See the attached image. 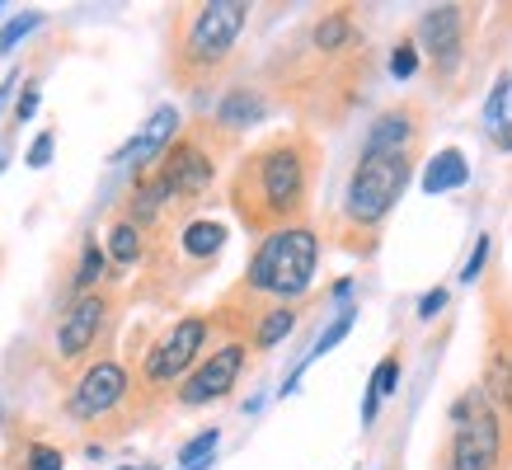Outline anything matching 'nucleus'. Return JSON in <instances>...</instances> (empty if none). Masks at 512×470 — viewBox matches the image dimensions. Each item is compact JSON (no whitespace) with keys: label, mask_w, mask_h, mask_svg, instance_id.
<instances>
[{"label":"nucleus","mask_w":512,"mask_h":470,"mask_svg":"<svg viewBox=\"0 0 512 470\" xmlns=\"http://www.w3.org/2000/svg\"><path fill=\"white\" fill-rule=\"evenodd\" d=\"M320 165H325V146L306 127L268 132L259 146L240 151L231 179H226V203H231L240 231L264 240L273 231L311 221Z\"/></svg>","instance_id":"f257e3e1"},{"label":"nucleus","mask_w":512,"mask_h":470,"mask_svg":"<svg viewBox=\"0 0 512 470\" xmlns=\"http://www.w3.org/2000/svg\"><path fill=\"white\" fill-rule=\"evenodd\" d=\"M372 52L357 47H320L306 29L273 47L264 62V94L273 109H287L306 127H339L372 90Z\"/></svg>","instance_id":"f03ea898"},{"label":"nucleus","mask_w":512,"mask_h":470,"mask_svg":"<svg viewBox=\"0 0 512 470\" xmlns=\"http://www.w3.org/2000/svg\"><path fill=\"white\" fill-rule=\"evenodd\" d=\"M249 0H184L165 10V76L179 94L221 90L231 76L235 47L249 29Z\"/></svg>","instance_id":"7ed1b4c3"},{"label":"nucleus","mask_w":512,"mask_h":470,"mask_svg":"<svg viewBox=\"0 0 512 470\" xmlns=\"http://www.w3.org/2000/svg\"><path fill=\"white\" fill-rule=\"evenodd\" d=\"M419 156L423 151H357L343 203L329 221V240L339 250L357 254V259H372L381 250V231L419 170Z\"/></svg>","instance_id":"20e7f679"},{"label":"nucleus","mask_w":512,"mask_h":470,"mask_svg":"<svg viewBox=\"0 0 512 470\" xmlns=\"http://www.w3.org/2000/svg\"><path fill=\"white\" fill-rule=\"evenodd\" d=\"M235 151H240V137L217 127L202 113V118L179 127V137L160 151V160L151 170H141V174L170 198V207L179 217L193 221L202 203H212V193L221 184V170L235 160Z\"/></svg>","instance_id":"39448f33"},{"label":"nucleus","mask_w":512,"mask_h":470,"mask_svg":"<svg viewBox=\"0 0 512 470\" xmlns=\"http://www.w3.org/2000/svg\"><path fill=\"white\" fill-rule=\"evenodd\" d=\"M212 339H217L212 311H184L127 358L132 362V386H137L141 423L160 419V414L170 409L174 386L198 367V358L212 348Z\"/></svg>","instance_id":"423d86ee"},{"label":"nucleus","mask_w":512,"mask_h":470,"mask_svg":"<svg viewBox=\"0 0 512 470\" xmlns=\"http://www.w3.org/2000/svg\"><path fill=\"white\" fill-rule=\"evenodd\" d=\"M320 226L301 221L287 231H273L254 240L245 273L231 292L249 301H273V306H301L315 292V273H320Z\"/></svg>","instance_id":"0eeeda50"},{"label":"nucleus","mask_w":512,"mask_h":470,"mask_svg":"<svg viewBox=\"0 0 512 470\" xmlns=\"http://www.w3.org/2000/svg\"><path fill=\"white\" fill-rule=\"evenodd\" d=\"M62 414L85 433H104V438H123L141 428L137 386H132V362L123 353H104V358L85 362L62 391Z\"/></svg>","instance_id":"6e6552de"},{"label":"nucleus","mask_w":512,"mask_h":470,"mask_svg":"<svg viewBox=\"0 0 512 470\" xmlns=\"http://www.w3.org/2000/svg\"><path fill=\"white\" fill-rule=\"evenodd\" d=\"M123 306H127V292L113 287V282L66 301L57 325H52V339H47V367L62 381H71L85 362L113 353V329L123 320Z\"/></svg>","instance_id":"1a4fd4ad"},{"label":"nucleus","mask_w":512,"mask_h":470,"mask_svg":"<svg viewBox=\"0 0 512 470\" xmlns=\"http://www.w3.org/2000/svg\"><path fill=\"white\" fill-rule=\"evenodd\" d=\"M437 470H512V428L489 405L480 381L466 386L451 405L447 442L437 452Z\"/></svg>","instance_id":"9d476101"},{"label":"nucleus","mask_w":512,"mask_h":470,"mask_svg":"<svg viewBox=\"0 0 512 470\" xmlns=\"http://www.w3.org/2000/svg\"><path fill=\"white\" fill-rule=\"evenodd\" d=\"M249 367H254V353H249L240 339H231V334H217L212 348L198 358V367L174 386L170 405H179V409L221 405V400H231V395L240 391V381L249 376Z\"/></svg>","instance_id":"9b49d317"},{"label":"nucleus","mask_w":512,"mask_h":470,"mask_svg":"<svg viewBox=\"0 0 512 470\" xmlns=\"http://www.w3.org/2000/svg\"><path fill=\"white\" fill-rule=\"evenodd\" d=\"M470 29H475V10L470 5H428L414 24V47H419L428 66H433L437 85H451V76L466 66Z\"/></svg>","instance_id":"f8f14e48"},{"label":"nucleus","mask_w":512,"mask_h":470,"mask_svg":"<svg viewBox=\"0 0 512 470\" xmlns=\"http://www.w3.org/2000/svg\"><path fill=\"white\" fill-rule=\"evenodd\" d=\"M484 311H489V339H484L480 391L489 395V405H494L512 428V297L503 282H489V287H484Z\"/></svg>","instance_id":"ddd939ff"},{"label":"nucleus","mask_w":512,"mask_h":470,"mask_svg":"<svg viewBox=\"0 0 512 470\" xmlns=\"http://www.w3.org/2000/svg\"><path fill=\"white\" fill-rule=\"evenodd\" d=\"M423 127H428L423 99H400L372 118L362 151H423Z\"/></svg>","instance_id":"4468645a"},{"label":"nucleus","mask_w":512,"mask_h":470,"mask_svg":"<svg viewBox=\"0 0 512 470\" xmlns=\"http://www.w3.org/2000/svg\"><path fill=\"white\" fill-rule=\"evenodd\" d=\"M179 127H184L179 109H174V104H160V109L151 113L146 123H141L137 137L127 141L118 156H113V165H127V170H132V179H137V174H141V170H151V165L160 160V151H165V146H170V141L179 137Z\"/></svg>","instance_id":"2eb2a0df"},{"label":"nucleus","mask_w":512,"mask_h":470,"mask_svg":"<svg viewBox=\"0 0 512 470\" xmlns=\"http://www.w3.org/2000/svg\"><path fill=\"white\" fill-rule=\"evenodd\" d=\"M273 113V104H268L264 85H231V90H221L217 99V113H212V123L226 127V132H235V137H245L249 127H259Z\"/></svg>","instance_id":"dca6fc26"},{"label":"nucleus","mask_w":512,"mask_h":470,"mask_svg":"<svg viewBox=\"0 0 512 470\" xmlns=\"http://www.w3.org/2000/svg\"><path fill=\"white\" fill-rule=\"evenodd\" d=\"M353 320H357V306H343L339 315H334V320H329L325 329H320V339H315L311 344V353H306V358L296 362L292 367V376H287V381H282V395H292L296 386H301V376H306V367H311V362H320L329 353V348L334 344H343V339H348V329H353Z\"/></svg>","instance_id":"f3484780"},{"label":"nucleus","mask_w":512,"mask_h":470,"mask_svg":"<svg viewBox=\"0 0 512 470\" xmlns=\"http://www.w3.org/2000/svg\"><path fill=\"white\" fill-rule=\"evenodd\" d=\"M470 179V165H466V151L461 146H442L433 160H428V170H423V188L428 193H451V188H461Z\"/></svg>","instance_id":"a211bd4d"},{"label":"nucleus","mask_w":512,"mask_h":470,"mask_svg":"<svg viewBox=\"0 0 512 470\" xmlns=\"http://www.w3.org/2000/svg\"><path fill=\"white\" fill-rule=\"evenodd\" d=\"M109 282V259H104V245L99 240H85L80 245V264H76V273H71V282H66V301H76V297H85V292H94V287H104Z\"/></svg>","instance_id":"6ab92c4d"},{"label":"nucleus","mask_w":512,"mask_h":470,"mask_svg":"<svg viewBox=\"0 0 512 470\" xmlns=\"http://www.w3.org/2000/svg\"><path fill=\"white\" fill-rule=\"evenodd\" d=\"M395 386H400V348L376 362L372 381H367V395H362V423H367V428L376 423V409H381V400H386V395H395Z\"/></svg>","instance_id":"aec40b11"},{"label":"nucleus","mask_w":512,"mask_h":470,"mask_svg":"<svg viewBox=\"0 0 512 470\" xmlns=\"http://www.w3.org/2000/svg\"><path fill=\"white\" fill-rule=\"evenodd\" d=\"M217 438H221V428H202L198 438H188L184 447H179V466L193 470V466H202V461H212V452H217Z\"/></svg>","instance_id":"412c9836"},{"label":"nucleus","mask_w":512,"mask_h":470,"mask_svg":"<svg viewBox=\"0 0 512 470\" xmlns=\"http://www.w3.org/2000/svg\"><path fill=\"white\" fill-rule=\"evenodd\" d=\"M508 99H512V71H498L494 90H489V99H484V123H489V127H503Z\"/></svg>","instance_id":"4be33fe9"},{"label":"nucleus","mask_w":512,"mask_h":470,"mask_svg":"<svg viewBox=\"0 0 512 470\" xmlns=\"http://www.w3.org/2000/svg\"><path fill=\"white\" fill-rule=\"evenodd\" d=\"M414 71H419V47H414V38L404 33L400 43L390 47V76H395V80H409Z\"/></svg>","instance_id":"5701e85b"},{"label":"nucleus","mask_w":512,"mask_h":470,"mask_svg":"<svg viewBox=\"0 0 512 470\" xmlns=\"http://www.w3.org/2000/svg\"><path fill=\"white\" fill-rule=\"evenodd\" d=\"M66 456L62 447H52V442H29L24 447V470H62Z\"/></svg>","instance_id":"b1692460"},{"label":"nucleus","mask_w":512,"mask_h":470,"mask_svg":"<svg viewBox=\"0 0 512 470\" xmlns=\"http://www.w3.org/2000/svg\"><path fill=\"white\" fill-rule=\"evenodd\" d=\"M38 24H43V15H38V10H24V15H15L10 24H5V29H0V52H10L15 43H24V38H29Z\"/></svg>","instance_id":"393cba45"},{"label":"nucleus","mask_w":512,"mask_h":470,"mask_svg":"<svg viewBox=\"0 0 512 470\" xmlns=\"http://www.w3.org/2000/svg\"><path fill=\"white\" fill-rule=\"evenodd\" d=\"M489 250H494V235H480L475 250H470V259H466V268H461V282H480L484 264H489Z\"/></svg>","instance_id":"a878e982"},{"label":"nucleus","mask_w":512,"mask_h":470,"mask_svg":"<svg viewBox=\"0 0 512 470\" xmlns=\"http://www.w3.org/2000/svg\"><path fill=\"white\" fill-rule=\"evenodd\" d=\"M38 94H43L38 90V80H24V94H19V104H15V127L29 123L33 113H38Z\"/></svg>","instance_id":"bb28decb"},{"label":"nucleus","mask_w":512,"mask_h":470,"mask_svg":"<svg viewBox=\"0 0 512 470\" xmlns=\"http://www.w3.org/2000/svg\"><path fill=\"white\" fill-rule=\"evenodd\" d=\"M52 146H57V137H52V132H38V137H33V146H29V156H24V160H29L33 170H43L47 160H52Z\"/></svg>","instance_id":"cd10ccee"},{"label":"nucleus","mask_w":512,"mask_h":470,"mask_svg":"<svg viewBox=\"0 0 512 470\" xmlns=\"http://www.w3.org/2000/svg\"><path fill=\"white\" fill-rule=\"evenodd\" d=\"M447 306V287H433V292H423V301H419V320H433L437 311Z\"/></svg>","instance_id":"c85d7f7f"},{"label":"nucleus","mask_w":512,"mask_h":470,"mask_svg":"<svg viewBox=\"0 0 512 470\" xmlns=\"http://www.w3.org/2000/svg\"><path fill=\"white\" fill-rule=\"evenodd\" d=\"M118 470H160V466H151V461H141V466H118Z\"/></svg>","instance_id":"c756f323"},{"label":"nucleus","mask_w":512,"mask_h":470,"mask_svg":"<svg viewBox=\"0 0 512 470\" xmlns=\"http://www.w3.org/2000/svg\"><path fill=\"white\" fill-rule=\"evenodd\" d=\"M0 15H5V5H0Z\"/></svg>","instance_id":"7c9ffc66"}]
</instances>
